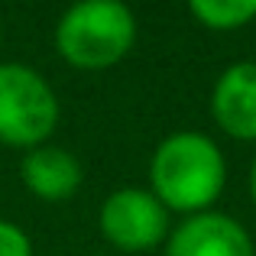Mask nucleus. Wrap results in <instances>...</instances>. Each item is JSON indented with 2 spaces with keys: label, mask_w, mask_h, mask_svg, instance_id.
<instances>
[{
  "label": "nucleus",
  "mask_w": 256,
  "mask_h": 256,
  "mask_svg": "<svg viewBox=\"0 0 256 256\" xmlns=\"http://www.w3.org/2000/svg\"><path fill=\"white\" fill-rule=\"evenodd\" d=\"M100 234L124 253H143L169 240V211L150 188H117L98 214Z\"/></svg>",
  "instance_id": "4"
},
{
  "label": "nucleus",
  "mask_w": 256,
  "mask_h": 256,
  "mask_svg": "<svg viewBox=\"0 0 256 256\" xmlns=\"http://www.w3.org/2000/svg\"><path fill=\"white\" fill-rule=\"evenodd\" d=\"M166 256H256V246L237 218L201 211L185 218L169 234Z\"/></svg>",
  "instance_id": "5"
},
{
  "label": "nucleus",
  "mask_w": 256,
  "mask_h": 256,
  "mask_svg": "<svg viewBox=\"0 0 256 256\" xmlns=\"http://www.w3.org/2000/svg\"><path fill=\"white\" fill-rule=\"evenodd\" d=\"M150 192L175 214L211 211L227 185V159L211 136L198 130H175L156 146L150 162Z\"/></svg>",
  "instance_id": "1"
},
{
  "label": "nucleus",
  "mask_w": 256,
  "mask_h": 256,
  "mask_svg": "<svg viewBox=\"0 0 256 256\" xmlns=\"http://www.w3.org/2000/svg\"><path fill=\"white\" fill-rule=\"evenodd\" d=\"M188 10L208 30H240L256 20V0H192Z\"/></svg>",
  "instance_id": "8"
},
{
  "label": "nucleus",
  "mask_w": 256,
  "mask_h": 256,
  "mask_svg": "<svg viewBox=\"0 0 256 256\" xmlns=\"http://www.w3.org/2000/svg\"><path fill=\"white\" fill-rule=\"evenodd\" d=\"M136 42L133 10L120 0H82L56 26V46L75 68H110Z\"/></svg>",
  "instance_id": "2"
},
{
  "label": "nucleus",
  "mask_w": 256,
  "mask_h": 256,
  "mask_svg": "<svg viewBox=\"0 0 256 256\" xmlns=\"http://www.w3.org/2000/svg\"><path fill=\"white\" fill-rule=\"evenodd\" d=\"M0 256H32V244L26 230L4 218H0Z\"/></svg>",
  "instance_id": "9"
},
{
  "label": "nucleus",
  "mask_w": 256,
  "mask_h": 256,
  "mask_svg": "<svg viewBox=\"0 0 256 256\" xmlns=\"http://www.w3.org/2000/svg\"><path fill=\"white\" fill-rule=\"evenodd\" d=\"M82 162L75 152L62 150V146H32L26 150L23 162H20V178L36 198L42 201H65L82 188Z\"/></svg>",
  "instance_id": "7"
},
{
  "label": "nucleus",
  "mask_w": 256,
  "mask_h": 256,
  "mask_svg": "<svg viewBox=\"0 0 256 256\" xmlns=\"http://www.w3.org/2000/svg\"><path fill=\"white\" fill-rule=\"evenodd\" d=\"M211 114L234 140H256V62H234L218 75Z\"/></svg>",
  "instance_id": "6"
},
{
  "label": "nucleus",
  "mask_w": 256,
  "mask_h": 256,
  "mask_svg": "<svg viewBox=\"0 0 256 256\" xmlns=\"http://www.w3.org/2000/svg\"><path fill=\"white\" fill-rule=\"evenodd\" d=\"M250 194H253V201H256V162H253V169H250Z\"/></svg>",
  "instance_id": "10"
},
{
  "label": "nucleus",
  "mask_w": 256,
  "mask_h": 256,
  "mask_svg": "<svg viewBox=\"0 0 256 256\" xmlns=\"http://www.w3.org/2000/svg\"><path fill=\"white\" fill-rule=\"evenodd\" d=\"M58 124V98L36 68L0 62V143L32 150Z\"/></svg>",
  "instance_id": "3"
}]
</instances>
